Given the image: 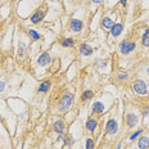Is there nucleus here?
Returning <instances> with one entry per match:
<instances>
[{"mask_svg":"<svg viewBox=\"0 0 149 149\" xmlns=\"http://www.w3.org/2000/svg\"><path fill=\"white\" fill-rule=\"evenodd\" d=\"M139 148L140 149H148L149 148V138L147 136H143L139 140Z\"/></svg>","mask_w":149,"mask_h":149,"instance_id":"nucleus-13","label":"nucleus"},{"mask_svg":"<svg viewBox=\"0 0 149 149\" xmlns=\"http://www.w3.org/2000/svg\"><path fill=\"white\" fill-rule=\"evenodd\" d=\"M122 29H123V26H122L121 23H116V24H113V27L111 29V31H112V35H113L114 37L120 36V35H121V32H122Z\"/></svg>","mask_w":149,"mask_h":149,"instance_id":"nucleus-7","label":"nucleus"},{"mask_svg":"<svg viewBox=\"0 0 149 149\" xmlns=\"http://www.w3.org/2000/svg\"><path fill=\"white\" fill-rule=\"evenodd\" d=\"M117 149H121V145H120V147H118V148H117Z\"/></svg>","mask_w":149,"mask_h":149,"instance_id":"nucleus-28","label":"nucleus"},{"mask_svg":"<svg viewBox=\"0 0 149 149\" xmlns=\"http://www.w3.org/2000/svg\"><path fill=\"white\" fill-rule=\"evenodd\" d=\"M80 52H81L82 55H86V57H89V55L93 54V48L89 44H82L81 48H80Z\"/></svg>","mask_w":149,"mask_h":149,"instance_id":"nucleus-6","label":"nucleus"},{"mask_svg":"<svg viewBox=\"0 0 149 149\" xmlns=\"http://www.w3.org/2000/svg\"><path fill=\"white\" fill-rule=\"evenodd\" d=\"M71 29L76 31V32H79V31L82 30V22L80 19H72L71 21Z\"/></svg>","mask_w":149,"mask_h":149,"instance_id":"nucleus-8","label":"nucleus"},{"mask_svg":"<svg viewBox=\"0 0 149 149\" xmlns=\"http://www.w3.org/2000/svg\"><path fill=\"white\" fill-rule=\"evenodd\" d=\"M113 21L109 17H104L103 19H102V26H103V29L105 30H111L112 27H113Z\"/></svg>","mask_w":149,"mask_h":149,"instance_id":"nucleus-11","label":"nucleus"},{"mask_svg":"<svg viewBox=\"0 0 149 149\" xmlns=\"http://www.w3.org/2000/svg\"><path fill=\"white\" fill-rule=\"evenodd\" d=\"M72 100H73V95L72 94H66L62 100L59 102V109L61 111H66L70 108V105L72 104Z\"/></svg>","mask_w":149,"mask_h":149,"instance_id":"nucleus-1","label":"nucleus"},{"mask_svg":"<svg viewBox=\"0 0 149 149\" xmlns=\"http://www.w3.org/2000/svg\"><path fill=\"white\" fill-rule=\"evenodd\" d=\"M147 72H148V74H149V67H148V71H147Z\"/></svg>","mask_w":149,"mask_h":149,"instance_id":"nucleus-27","label":"nucleus"},{"mask_svg":"<svg viewBox=\"0 0 149 149\" xmlns=\"http://www.w3.org/2000/svg\"><path fill=\"white\" fill-rule=\"evenodd\" d=\"M143 45H144V46H149V29L145 30L144 35H143Z\"/></svg>","mask_w":149,"mask_h":149,"instance_id":"nucleus-17","label":"nucleus"},{"mask_svg":"<svg viewBox=\"0 0 149 149\" xmlns=\"http://www.w3.org/2000/svg\"><path fill=\"white\" fill-rule=\"evenodd\" d=\"M97 126H98V122H97V120H94V118L89 120L88 122H86V127H88L89 131H94V130L97 129Z\"/></svg>","mask_w":149,"mask_h":149,"instance_id":"nucleus-14","label":"nucleus"},{"mask_svg":"<svg viewBox=\"0 0 149 149\" xmlns=\"http://www.w3.org/2000/svg\"><path fill=\"white\" fill-rule=\"evenodd\" d=\"M134 90L140 95L147 94V91H148L147 84H145L144 81H141V80H136V81L134 82Z\"/></svg>","mask_w":149,"mask_h":149,"instance_id":"nucleus-2","label":"nucleus"},{"mask_svg":"<svg viewBox=\"0 0 149 149\" xmlns=\"http://www.w3.org/2000/svg\"><path fill=\"white\" fill-rule=\"evenodd\" d=\"M4 89H5V84L3 82V81H0V93L4 91Z\"/></svg>","mask_w":149,"mask_h":149,"instance_id":"nucleus-24","label":"nucleus"},{"mask_svg":"<svg viewBox=\"0 0 149 149\" xmlns=\"http://www.w3.org/2000/svg\"><path fill=\"white\" fill-rule=\"evenodd\" d=\"M135 49V42H126L123 41L121 44V53L122 54H129Z\"/></svg>","mask_w":149,"mask_h":149,"instance_id":"nucleus-3","label":"nucleus"},{"mask_svg":"<svg viewBox=\"0 0 149 149\" xmlns=\"http://www.w3.org/2000/svg\"><path fill=\"white\" fill-rule=\"evenodd\" d=\"M93 1H94L95 4H100V3H103V0H93Z\"/></svg>","mask_w":149,"mask_h":149,"instance_id":"nucleus-25","label":"nucleus"},{"mask_svg":"<svg viewBox=\"0 0 149 149\" xmlns=\"http://www.w3.org/2000/svg\"><path fill=\"white\" fill-rule=\"evenodd\" d=\"M126 3H127V0H121V4H122L123 7H126Z\"/></svg>","mask_w":149,"mask_h":149,"instance_id":"nucleus-26","label":"nucleus"},{"mask_svg":"<svg viewBox=\"0 0 149 149\" xmlns=\"http://www.w3.org/2000/svg\"><path fill=\"white\" fill-rule=\"evenodd\" d=\"M127 79V73H121L118 76V80H126Z\"/></svg>","mask_w":149,"mask_h":149,"instance_id":"nucleus-23","label":"nucleus"},{"mask_svg":"<svg viewBox=\"0 0 149 149\" xmlns=\"http://www.w3.org/2000/svg\"><path fill=\"white\" fill-rule=\"evenodd\" d=\"M117 129H118V126H117V122L114 120H109L107 122V125H105V131H107V134H116Z\"/></svg>","mask_w":149,"mask_h":149,"instance_id":"nucleus-4","label":"nucleus"},{"mask_svg":"<svg viewBox=\"0 0 149 149\" xmlns=\"http://www.w3.org/2000/svg\"><path fill=\"white\" fill-rule=\"evenodd\" d=\"M90 98H93V91L91 90H86V91L82 93V97H81L82 100H88V99H90Z\"/></svg>","mask_w":149,"mask_h":149,"instance_id":"nucleus-18","label":"nucleus"},{"mask_svg":"<svg viewBox=\"0 0 149 149\" xmlns=\"http://www.w3.org/2000/svg\"><path fill=\"white\" fill-rule=\"evenodd\" d=\"M86 149H94V141L91 139H88L86 141Z\"/></svg>","mask_w":149,"mask_h":149,"instance_id":"nucleus-21","label":"nucleus"},{"mask_svg":"<svg viewBox=\"0 0 149 149\" xmlns=\"http://www.w3.org/2000/svg\"><path fill=\"white\" fill-rule=\"evenodd\" d=\"M29 33H30V36L32 37L33 40H39V39H40V35H39V33H37V32H36V31H33V30H30V31H29Z\"/></svg>","mask_w":149,"mask_h":149,"instance_id":"nucleus-20","label":"nucleus"},{"mask_svg":"<svg viewBox=\"0 0 149 149\" xmlns=\"http://www.w3.org/2000/svg\"><path fill=\"white\" fill-rule=\"evenodd\" d=\"M39 64L40 66H46V64L50 62V55L48 54V53H44V54H41L40 55V58H39Z\"/></svg>","mask_w":149,"mask_h":149,"instance_id":"nucleus-10","label":"nucleus"},{"mask_svg":"<svg viewBox=\"0 0 149 149\" xmlns=\"http://www.w3.org/2000/svg\"><path fill=\"white\" fill-rule=\"evenodd\" d=\"M141 132H143V131H141V130H138V131H136V132H134V134H132L131 136H130V140H135V139H136V138H138V136H139V135H140V134H141Z\"/></svg>","mask_w":149,"mask_h":149,"instance_id":"nucleus-22","label":"nucleus"},{"mask_svg":"<svg viewBox=\"0 0 149 149\" xmlns=\"http://www.w3.org/2000/svg\"><path fill=\"white\" fill-rule=\"evenodd\" d=\"M72 44H73V39H71V37L64 39L63 41H62V45H63V46H71Z\"/></svg>","mask_w":149,"mask_h":149,"instance_id":"nucleus-19","label":"nucleus"},{"mask_svg":"<svg viewBox=\"0 0 149 149\" xmlns=\"http://www.w3.org/2000/svg\"><path fill=\"white\" fill-rule=\"evenodd\" d=\"M44 15H45V13L42 10H37L36 13H33V15L31 17V22L32 23H39L40 21L44 19Z\"/></svg>","mask_w":149,"mask_h":149,"instance_id":"nucleus-5","label":"nucleus"},{"mask_svg":"<svg viewBox=\"0 0 149 149\" xmlns=\"http://www.w3.org/2000/svg\"><path fill=\"white\" fill-rule=\"evenodd\" d=\"M54 131L58 132V134H62L64 131V122L63 121H57L54 122Z\"/></svg>","mask_w":149,"mask_h":149,"instance_id":"nucleus-12","label":"nucleus"},{"mask_svg":"<svg viewBox=\"0 0 149 149\" xmlns=\"http://www.w3.org/2000/svg\"><path fill=\"white\" fill-rule=\"evenodd\" d=\"M93 111H94L95 113H102V112L104 111L103 103H100V102H95V103H94V107H93Z\"/></svg>","mask_w":149,"mask_h":149,"instance_id":"nucleus-15","label":"nucleus"},{"mask_svg":"<svg viewBox=\"0 0 149 149\" xmlns=\"http://www.w3.org/2000/svg\"><path fill=\"white\" fill-rule=\"evenodd\" d=\"M126 121H127L129 127H134V126H136V123H138V117H136L134 113H130L129 116H127Z\"/></svg>","mask_w":149,"mask_h":149,"instance_id":"nucleus-9","label":"nucleus"},{"mask_svg":"<svg viewBox=\"0 0 149 149\" xmlns=\"http://www.w3.org/2000/svg\"><path fill=\"white\" fill-rule=\"evenodd\" d=\"M49 88H50V82L49 81H44L40 85V88H39V91L40 93H45V91H48Z\"/></svg>","mask_w":149,"mask_h":149,"instance_id":"nucleus-16","label":"nucleus"}]
</instances>
